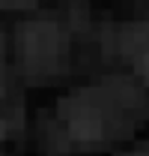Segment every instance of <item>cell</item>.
<instances>
[{
    "label": "cell",
    "instance_id": "6da1fadb",
    "mask_svg": "<svg viewBox=\"0 0 149 156\" xmlns=\"http://www.w3.org/2000/svg\"><path fill=\"white\" fill-rule=\"evenodd\" d=\"M113 105H119L113 93L108 87H84V90H74L60 102L57 108V120H60V129L69 144L78 147H90L98 144L111 135V123L119 120L122 108L108 111Z\"/></svg>",
    "mask_w": 149,
    "mask_h": 156
},
{
    "label": "cell",
    "instance_id": "7a4b0ae2",
    "mask_svg": "<svg viewBox=\"0 0 149 156\" xmlns=\"http://www.w3.org/2000/svg\"><path fill=\"white\" fill-rule=\"evenodd\" d=\"M66 33L54 18H30L18 27L15 36V63L18 72L33 78H45L54 72L63 57Z\"/></svg>",
    "mask_w": 149,
    "mask_h": 156
},
{
    "label": "cell",
    "instance_id": "3957f363",
    "mask_svg": "<svg viewBox=\"0 0 149 156\" xmlns=\"http://www.w3.org/2000/svg\"><path fill=\"white\" fill-rule=\"evenodd\" d=\"M119 45L125 51V57L134 63V69L149 81V21H134L122 30Z\"/></svg>",
    "mask_w": 149,
    "mask_h": 156
}]
</instances>
